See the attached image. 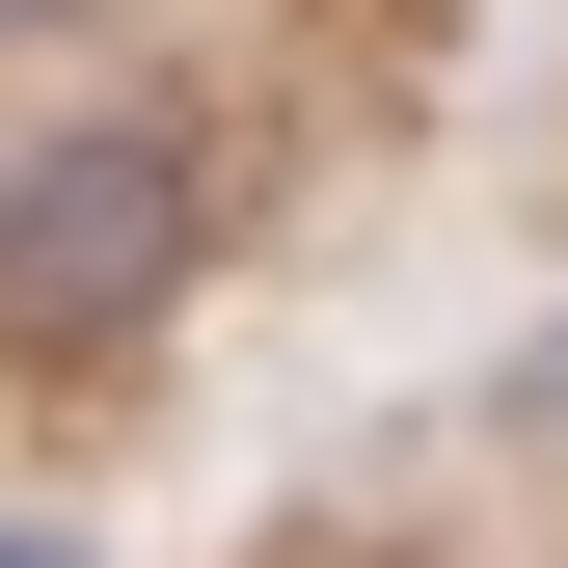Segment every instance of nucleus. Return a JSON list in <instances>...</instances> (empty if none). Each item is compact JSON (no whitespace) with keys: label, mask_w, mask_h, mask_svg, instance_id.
I'll list each match as a JSON object with an SVG mask.
<instances>
[{"label":"nucleus","mask_w":568,"mask_h":568,"mask_svg":"<svg viewBox=\"0 0 568 568\" xmlns=\"http://www.w3.org/2000/svg\"><path fill=\"white\" fill-rule=\"evenodd\" d=\"M163 271H190V135H28V163H0V325L28 352L135 325Z\"/></svg>","instance_id":"nucleus-1"},{"label":"nucleus","mask_w":568,"mask_h":568,"mask_svg":"<svg viewBox=\"0 0 568 568\" xmlns=\"http://www.w3.org/2000/svg\"><path fill=\"white\" fill-rule=\"evenodd\" d=\"M0 568H82V541H54V515H0Z\"/></svg>","instance_id":"nucleus-2"},{"label":"nucleus","mask_w":568,"mask_h":568,"mask_svg":"<svg viewBox=\"0 0 568 568\" xmlns=\"http://www.w3.org/2000/svg\"><path fill=\"white\" fill-rule=\"evenodd\" d=\"M0 28H54V0H0Z\"/></svg>","instance_id":"nucleus-3"}]
</instances>
